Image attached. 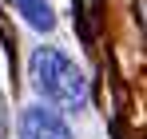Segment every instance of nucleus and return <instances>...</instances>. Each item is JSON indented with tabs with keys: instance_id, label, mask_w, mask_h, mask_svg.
<instances>
[{
	"instance_id": "f257e3e1",
	"label": "nucleus",
	"mask_w": 147,
	"mask_h": 139,
	"mask_svg": "<svg viewBox=\"0 0 147 139\" xmlns=\"http://www.w3.org/2000/svg\"><path fill=\"white\" fill-rule=\"evenodd\" d=\"M32 88L44 99L68 107V111L88 103V80H84V72L76 68L64 52H56V48H40L32 56Z\"/></svg>"
},
{
	"instance_id": "f03ea898",
	"label": "nucleus",
	"mask_w": 147,
	"mask_h": 139,
	"mask_svg": "<svg viewBox=\"0 0 147 139\" xmlns=\"http://www.w3.org/2000/svg\"><path fill=\"white\" fill-rule=\"evenodd\" d=\"M20 139H72L68 123L56 115V111H44V107H28L20 115Z\"/></svg>"
},
{
	"instance_id": "7ed1b4c3",
	"label": "nucleus",
	"mask_w": 147,
	"mask_h": 139,
	"mask_svg": "<svg viewBox=\"0 0 147 139\" xmlns=\"http://www.w3.org/2000/svg\"><path fill=\"white\" fill-rule=\"evenodd\" d=\"M12 4H16V12H20L32 28H40V32H48L52 24H56V16H52V8H48V0H12Z\"/></svg>"
}]
</instances>
